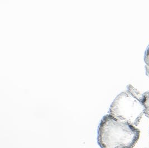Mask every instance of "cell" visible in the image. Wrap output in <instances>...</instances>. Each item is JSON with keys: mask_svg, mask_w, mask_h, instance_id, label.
Instances as JSON below:
<instances>
[{"mask_svg": "<svg viewBox=\"0 0 149 148\" xmlns=\"http://www.w3.org/2000/svg\"><path fill=\"white\" fill-rule=\"evenodd\" d=\"M140 135L135 126L107 114L100 124L97 142L101 148H133Z\"/></svg>", "mask_w": 149, "mask_h": 148, "instance_id": "cell-1", "label": "cell"}, {"mask_svg": "<svg viewBox=\"0 0 149 148\" xmlns=\"http://www.w3.org/2000/svg\"><path fill=\"white\" fill-rule=\"evenodd\" d=\"M144 61L145 63L146 74L149 78V45L148 46L145 52Z\"/></svg>", "mask_w": 149, "mask_h": 148, "instance_id": "cell-4", "label": "cell"}, {"mask_svg": "<svg viewBox=\"0 0 149 148\" xmlns=\"http://www.w3.org/2000/svg\"><path fill=\"white\" fill-rule=\"evenodd\" d=\"M145 112L142 94L132 85L118 94L112 103L109 114L120 121L137 126Z\"/></svg>", "mask_w": 149, "mask_h": 148, "instance_id": "cell-2", "label": "cell"}, {"mask_svg": "<svg viewBox=\"0 0 149 148\" xmlns=\"http://www.w3.org/2000/svg\"><path fill=\"white\" fill-rule=\"evenodd\" d=\"M142 103L145 107L144 114L149 119V91L142 94Z\"/></svg>", "mask_w": 149, "mask_h": 148, "instance_id": "cell-3", "label": "cell"}]
</instances>
